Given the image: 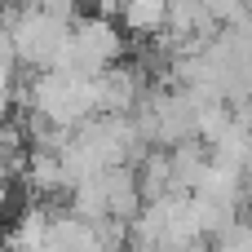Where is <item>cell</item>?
<instances>
[{
	"mask_svg": "<svg viewBox=\"0 0 252 252\" xmlns=\"http://www.w3.org/2000/svg\"><path fill=\"white\" fill-rule=\"evenodd\" d=\"M230 128H235V106H230L226 97H217V102H204V106H199V137H204L208 146H217Z\"/></svg>",
	"mask_w": 252,
	"mask_h": 252,
	"instance_id": "cell-3",
	"label": "cell"
},
{
	"mask_svg": "<svg viewBox=\"0 0 252 252\" xmlns=\"http://www.w3.org/2000/svg\"><path fill=\"white\" fill-rule=\"evenodd\" d=\"M120 22L128 27V35H155L159 27H168V0H124Z\"/></svg>",
	"mask_w": 252,
	"mask_h": 252,
	"instance_id": "cell-2",
	"label": "cell"
},
{
	"mask_svg": "<svg viewBox=\"0 0 252 252\" xmlns=\"http://www.w3.org/2000/svg\"><path fill=\"white\" fill-rule=\"evenodd\" d=\"M13 4H44V0H13Z\"/></svg>",
	"mask_w": 252,
	"mask_h": 252,
	"instance_id": "cell-4",
	"label": "cell"
},
{
	"mask_svg": "<svg viewBox=\"0 0 252 252\" xmlns=\"http://www.w3.org/2000/svg\"><path fill=\"white\" fill-rule=\"evenodd\" d=\"M168 151H173V190H195L204 182V168L213 164V146L204 137H186Z\"/></svg>",
	"mask_w": 252,
	"mask_h": 252,
	"instance_id": "cell-1",
	"label": "cell"
},
{
	"mask_svg": "<svg viewBox=\"0 0 252 252\" xmlns=\"http://www.w3.org/2000/svg\"><path fill=\"white\" fill-rule=\"evenodd\" d=\"M248 27H252V18H248Z\"/></svg>",
	"mask_w": 252,
	"mask_h": 252,
	"instance_id": "cell-5",
	"label": "cell"
}]
</instances>
